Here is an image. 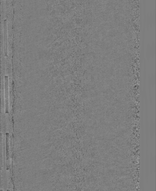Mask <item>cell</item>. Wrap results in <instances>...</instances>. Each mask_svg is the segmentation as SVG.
<instances>
[{
    "instance_id": "6da1fadb",
    "label": "cell",
    "mask_w": 156,
    "mask_h": 191,
    "mask_svg": "<svg viewBox=\"0 0 156 191\" xmlns=\"http://www.w3.org/2000/svg\"><path fill=\"white\" fill-rule=\"evenodd\" d=\"M4 44V53L5 57L7 56V20H3Z\"/></svg>"
},
{
    "instance_id": "7a4b0ae2",
    "label": "cell",
    "mask_w": 156,
    "mask_h": 191,
    "mask_svg": "<svg viewBox=\"0 0 156 191\" xmlns=\"http://www.w3.org/2000/svg\"><path fill=\"white\" fill-rule=\"evenodd\" d=\"M5 106L6 113L9 112V103H8V76H5Z\"/></svg>"
}]
</instances>
